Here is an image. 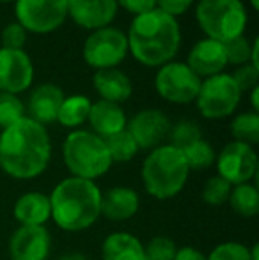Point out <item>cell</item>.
I'll return each instance as SVG.
<instances>
[{
    "label": "cell",
    "mask_w": 259,
    "mask_h": 260,
    "mask_svg": "<svg viewBox=\"0 0 259 260\" xmlns=\"http://www.w3.org/2000/svg\"><path fill=\"white\" fill-rule=\"evenodd\" d=\"M116 2L121 7H125L128 13H133L137 16L156 9V0H116Z\"/></svg>",
    "instance_id": "cell-37"
},
{
    "label": "cell",
    "mask_w": 259,
    "mask_h": 260,
    "mask_svg": "<svg viewBox=\"0 0 259 260\" xmlns=\"http://www.w3.org/2000/svg\"><path fill=\"white\" fill-rule=\"evenodd\" d=\"M118 13L116 0H68V14L76 25L98 30L110 23Z\"/></svg>",
    "instance_id": "cell-15"
},
{
    "label": "cell",
    "mask_w": 259,
    "mask_h": 260,
    "mask_svg": "<svg viewBox=\"0 0 259 260\" xmlns=\"http://www.w3.org/2000/svg\"><path fill=\"white\" fill-rule=\"evenodd\" d=\"M94 89L103 101L123 103L131 96V82L123 71L116 68L100 69L94 75Z\"/></svg>",
    "instance_id": "cell-21"
},
{
    "label": "cell",
    "mask_w": 259,
    "mask_h": 260,
    "mask_svg": "<svg viewBox=\"0 0 259 260\" xmlns=\"http://www.w3.org/2000/svg\"><path fill=\"white\" fill-rule=\"evenodd\" d=\"M257 75H259V69L254 68L252 64H243V68H240L238 71L233 75V80L235 83L238 85V89L242 90H249L254 89L257 85Z\"/></svg>",
    "instance_id": "cell-35"
},
{
    "label": "cell",
    "mask_w": 259,
    "mask_h": 260,
    "mask_svg": "<svg viewBox=\"0 0 259 260\" xmlns=\"http://www.w3.org/2000/svg\"><path fill=\"white\" fill-rule=\"evenodd\" d=\"M172 260H208V258L203 251L195 250V248H192V246H185L176 251Z\"/></svg>",
    "instance_id": "cell-38"
},
{
    "label": "cell",
    "mask_w": 259,
    "mask_h": 260,
    "mask_svg": "<svg viewBox=\"0 0 259 260\" xmlns=\"http://www.w3.org/2000/svg\"><path fill=\"white\" fill-rule=\"evenodd\" d=\"M233 186L220 175H213L206 181L203 188V200L211 207H220L225 202H229Z\"/></svg>",
    "instance_id": "cell-29"
},
{
    "label": "cell",
    "mask_w": 259,
    "mask_h": 260,
    "mask_svg": "<svg viewBox=\"0 0 259 260\" xmlns=\"http://www.w3.org/2000/svg\"><path fill=\"white\" fill-rule=\"evenodd\" d=\"M242 98V90L235 83L231 75L218 73L200 83L197 94V108L206 119H224L236 110Z\"/></svg>",
    "instance_id": "cell-7"
},
{
    "label": "cell",
    "mask_w": 259,
    "mask_h": 260,
    "mask_svg": "<svg viewBox=\"0 0 259 260\" xmlns=\"http://www.w3.org/2000/svg\"><path fill=\"white\" fill-rule=\"evenodd\" d=\"M250 4H252V9H257L259 7V0H250Z\"/></svg>",
    "instance_id": "cell-41"
},
{
    "label": "cell",
    "mask_w": 259,
    "mask_h": 260,
    "mask_svg": "<svg viewBox=\"0 0 259 260\" xmlns=\"http://www.w3.org/2000/svg\"><path fill=\"white\" fill-rule=\"evenodd\" d=\"M140 200L135 189L128 186H114L101 193V214L110 221H126L138 211Z\"/></svg>",
    "instance_id": "cell-18"
},
{
    "label": "cell",
    "mask_w": 259,
    "mask_h": 260,
    "mask_svg": "<svg viewBox=\"0 0 259 260\" xmlns=\"http://www.w3.org/2000/svg\"><path fill=\"white\" fill-rule=\"evenodd\" d=\"M103 260H146L144 244L126 232H114L103 241Z\"/></svg>",
    "instance_id": "cell-22"
},
{
    "label": "cell",
    "mask_w": 259,
    "mask_h": 260,
    "mask_svg": "<svg viewBox=\"0 0 259 260\" xmlns=\"http://www.w3.org/2000/svg\"><path fill=\"white\" fill-rule=\"evenodd\" d=\"M233 211L243 218H254L259 212V191L257 186L252 182L233 186L231 197H229Z\"/></svg>",
    "instance_id": "cell-23"
},
{
    "label": "cell",
    "mask_w": 259,
    "mask_h": 260,
    "mask_svg": "<svg viewBox=\"0 0 259 260\" xmlns=\"http://www.w3.org/2000/svg\"><path fill=\"white\" fill-rule=\"evenodd\" d=\"M224 45L213 39H203L199 41L188 53V68L195 73L197 76H215L225 68Z\"/></svg>",
    "instance_id": "cell-17"
},
{
    "label": "cell",
    "mask_w": 259,
    "mask_h": 260,
    "mask_svg": "<svg viewBox=\"0 0 259 260\" xmlns=\"http://www.w3.org/2000/svg\"><path fill=\"white\" fill-rule=\"evenodd\" d=\"M16 16L25 30L48 34L64 23L68 0H18Z\"/></svg>",
    "instance_id": "cell-10"
},
{
    "label": "cell",
    "mask_w": 259,
    "mask_h": 260,
    "mask_svg": "<svg viewBox=\"0 0 259 260\" xmlns=\"http://www.w3.org/2000/svg\"><path fill=\"white\" fill-rule=\"evenodd\" d=\"M25 117V106L14 94L0 92V127L13 126L20 119Z\"/></svg>",
    "instance_id": "cell-30"
},
{
    "label": "cell",
    "mask_w": 259,
    "mask_h": 260,
    "mask_svg": "<svg viewBox=\"0 0 259 260\" xmlns=\"http://www.w3.org/2000/svg\"><path fill=\"white\" fill-rule=\"evenodd\" d=\"M200 83L199 76L183 62H167L155 78L156 92L163 100L178 105L195 101Z\"/></svg>",
    "instance_id": "cell-9"
},
{
    "label": "cell",
    "mask_w": 259,
    "mask_h": 260,
    "mask_svg": "<svg viewBox=\"0 0 259 260\" xmlns=\"http://www.w3.org/2000/svg\"><path fill=\"white\" fill-rule=\"evenodd\" d=\"M224 45V53L227 64H249L250 55H252V45L249 43V39L238 36V38L231 39L227 43H222Z\"/></svg>",
    "instance_id": "cell-32"
},
{
    "label": "cell",
    "mask_w": 259,
    "mask_h": 260,
    "mask_svg": "<svg viewBox=\"0 0 259 260\" xmlns=\"http://www.w3.org/2000/svg\"><path fill=\"white\" fill-rule=\"evenodd\" d=\"M48 199L52 219L66 232H82L101 216V189L94 181L71 175L53 188Z\"/></svg>",
    "instance_id": "cell-3"
},
{
    "label": "cell",
    "mask_w": 259,
    "mask_h": 260,
    "mask_svg": "<svg viewBox=\"0 0 259 260\" xmlns=\"http://www.w3.org/2000/svg\"><path fill=\"white\" fill-rule=\"evenodd\" d=\"M91 127L94 129V135L101 138L112 137V135L119 133L126 127V115L125 110L118 103H110V101H98V103L91 105L89 119Z\"/></svg>",
    "instance_id": "cell-20"
},
{
    "label": "cell",
    "mask_w": 259,
    "mask_h": 260,
    "mask_svg": "<svg viewBox=\"0 0 259 260\" xmlns=\"http://www.w3.org/2000/svg\"><path fill=\"white\" fill-rule=\"evenodd\" d=\"M91 101L85 96H71L64 98L63 105L57 113V120L63 124L64 127H76L83 124L89 119L91 112Z\"/></svg>",
    "instance_id": "cell-24"
},
{
    "label": "cell",
    "mask_w": 259,
    "mask_h": 260,
    "mask_svg": "<svg viewBox=\"0 0 259 260\" xmlns=\"http://www.w3.org/2000/svg\"><path fill=\"white\" fill-rule=\"evenodd\" d=\"M126 129L133 137L138 151L140 149L153 151V149L160 147V144L167 138L170 129V120L160 110H142L130 120Z\"/></svg>",
    "instance_id": "cell-13"
},
{
    "label": "cell",
    "mask_w": 259,
    "mask_h": 260,
    "mask_svg": "<svg viewBox=\"0 0 259 260\" xmlns=\"http://www.w3.org/2000/svg\"><path fill=\"white\" fill-rule=\"evenodd\" d=\"M64 101V92L61 87L53 83H43L32 90L28 98V119L36 120L41 126L50 122H55L59 108Z\"/></svg>",
    "instance_id": "cell-16"
},
{
    "label": "cell",
    "mask_w": 259,
    "mask_h": 260,
    "mask_svg": "<svg viewBox=\"0 0 259 260\" xmlns=\"http://www.w3.org/2000/svg\"><path fill=\"white\" fill-rule=\"evenodd\" d=\"M103 142L108 149L112 163H126L138 152L137 144H135L133 137H131L126 127L123 131H119V133L112 135V137L103 138Z\"/></svg>",
    "instance_id": "cell-25"
},
{
    "label": "cell",
    "mask_w": 259,
    "mask_h": 260,
    "mask_svg": "<svg viewBox=\"0 0 259 260\" xmlns=\"http://www.w3.org/2000/svg\"><path fill=\"white\" fill-rule=\"evenodd\" d=\"M63 156L68 170L73 177L94 179L105 175L112 167V159L103 138L93 131L78 129L66 137L63 145Z\"/></svg>",
    "instance_id": "cell-5"
},
{
    "label": "cell",
    "mask_w": 259,
    "mask_h": 260,
    "mask_svg": "<svg viewBox=\"0 0 259 260\" xmlns=\"http://www.w3.org/2000/svg\"><path fill=\"white\" fill-rule=\"evenodd\" d=\"M0 2H11V0H0Z\"/></svg>",
    "instance_id": "cell-42"
},
{
    "label": "cell",
    "mask_w": 259,
    "mask_h": 260,
    "mask_svg": "<svg viewBox=\"0 0 259 260\" xmlns=\"http://www.w3.org/2000/svg\"><path fill=\"white\" fill-rule=\"evenodd\" d=\"M231 133L235 142H242L247 145H256L259 142V115L256 112L242 113L231 122Z\"/></svg>",
    "instance_id": "cell-26"
},
{
    "label": "cell",
    "mask_w": 259,
    "mask_h": 260,
    "mask_svg": "<svg viewBox=\"0 0 259 260\" xmlns=\"http://www.w3.org/2000/svg\"><path fill=\"white\" fill-rule=\"evenodd\" d=\"M83 60L91 68L108 69L121 64L128 53V39L121 30L103 27L94 30L83 43Z\"/></svg>",
    "instance_id": "cell-8"
},
{
    "label": "cell",
    "mask_w": 259,
    "mask_h": 260,
    "mask_svg": "<svg viewBox=\"0 0 259 260\" xmlns=\"http://www.w3.org/2000/svg\"><path fill=\"white\" fill-rule=\"evenodd\" d=\"M195 16L208 39L218 43L243 36L247 25V11L240 0H200Z\"/></svg>",
    "instance_id": "cell-6"
},
{
    "label": "cell",
    "mask_w": 259,
    "mask_h": 260,
    "mask_svg": "<svg viewBox=\"0 0 259 260\" xmlns=\"http://www.w3.org/2000/svg\"><path fill=\"white\" fill-rule=\"evenodd\" d=\"M34 78L32 60L23 50L0 48V90L6 94L23 92Z\"/></svg>",
    "instance_id": "cell-12"
},
{
    "label": "cell",
    "mask_w": 259,
    "mask_h": 260,
    "mask_svg": "<svg viewBox=\"0 0 259 260\" xmlns=\"http://www.w3.org/2000/svg\"><path fill=\"white\" fill-rule=\"evenodd\" d=\"M167 138H169V145L183 151V149H187L194 142L200 140L203 137H200V129L195 122H192V120H180L178 124L170 126Z\"/></svg>",
    "instance_id": "cell-28"
},
{
    "label": "cell",
    "mask_w": 259,
    "mask_h": 260,
    "mask_svg": "<svg viewBox=\"0 0 259 260\" xmlns=\"http://www.w3.org/2000/svg\"><path fill=\"white\" fill-rule=\"evenodd\" d=\"M206 258L208 260H252V255H250V250L245 244L236 243V241H229V243H222L217 248H213Z\"/></svg>",
    "instance_id": "cell-33"
},
{
    "label": "cell",
    "mask_w": 259,
    "mask_h": 260,
    "mask_svg": "<svg viewBox=\"0 0 259 260\" xmlns=\"http://www.w3.org/2000/svg\"><path fill=\"white\" fill-rule=\"evenodd\" d=\"M59 260H87V257L82 253H68L64 257H61Z\"/></svg>",
    "instance_id": "cell-39"
},
{
    "label": "cell",
    "mask_w": 259,
    "mask_h": 260,
    "mask_svg": "<svg viewBox=\"0 0 259 260\" xmlns=\"http://www.w3.org/2000/svg\"><path fill=\"white\" fill-rule=\"evenodd\" d=\"M25 41H27V32L20 23H9L2 30V48L23 50Z\"/></svg>",
    "instance_id": "cell-34"
},
{
    "label": "cell",
    "mask_w": 259,
    "mask_h": 260,
    "mask_svg": "<svg viewBox=\"0 0 259 260\" xmlns=\"http://www.w3.org/2000/svg\"><path fill=\"white\" fill-rule=\"evenodd\" d=\"M52 248V236L46 226H20L11 236V260H46Z\"/></svg>",
    "instance_id": "cell-14"
},
{
    "label": "cell",
    "mask_w": 259,
    "mask_h": 260,
    "mask_svg": "<svg viewBox=\"0 0 259 260\" xmlns=\"http://www.w3.org/2000/svg\"><path fill=\"white\" fill-rule=\"evenodd\" d=\"M188 165L180 149L160 145L142 163V182L153 199L169 200L183 191L188 181Z\"/></svg>",
    "instance_id": "cell-4"
},
{
    "label": "cell",
    "mask_w": 259,
    "mask_h": 260,
    "mask_svg": "<svg viewBox=\"0 0 259 260\" xmlns=\"http://www.w3.org/2000/svg\"><path fill=\"white\" fill-rule=\"evenodd\" d=\"M178 248L170 237L156 236L144 246L146 260H172Z\"/></svg>",
    "instance_id": "cell-31"
},
{
    "label": "cell",
    "mask_w": 259,
    "mask_h": 260,
    "mask_svg": "<svg viewBox=\"0 0 259 260\" xmlns=\"http://www.w3.org/2000/svg\"><path fill=\"white\" fill-rule=\"evenodd\" d=\"M13 214L20 226H45V223L52 218L50 199L43 193L28 191L16 200Z\"/></svg>",
    "instance_id": "cell-19"
},
{
    "label": "cell",
    "mask_w": 259,
    "mask_h": 260,
    "mask_svg": "<svg viewBox=\"0 0 259 260\" xmlns=\"http://www.w3.org/2000/svg\"><path fill=\"white\" fill-rule=\"evenodd\" d=\"M217 170L222 179L231 186L245 184L257 174V154L254 147L242 142H231L220 151L217 159Z\"/></svg>",
    "instance_id": "cell-11"
},
{
    "label": "cell",
    "mask_w": 259,
    "mask_h": 260,
    "mask_svg": "<svg viewBox=\"0 0 259 260\" xmlns=\"http://www.w3.org/2000/svg\"><path fill=\"white\" fill-rule=\"evenodd\" d=\"M194 0H156V9L163 11L169 16H178V14H183L188 7L192 6Z\"/></svg>",
    "instance_id": "cell-36"
},
{
    "label": "cell",
    "mask_w": 259,
    "mask_h": 260,
    "mask_svg": "<svg viewBox=\"0 0 259 260\" xmlns=\"http://www.w3.org/2000/svg\"><path fill=\"white\" fill-rule=\"evenodd\" d=\"M133 57L146 66L167 64L180 50L181 32L176 18L160 9L138 14L126 36Z\"/></svg>",
    "instance_id": "cell-2"
},
{
    "label": "cell",
    "mask_w": 259,
    "mask_h": 260,
    "mask_svg": "<svg viewBox=\"0 0 259 260\" xmlns=\"http://www.w3.org/2000/svg\"><path fill=\"white\" fill-rule=\"evenodd\" d=\"M52 157V142L45 126L23 117L0 133V168L18 181L36 179Z\"/></svg>",
    "instance_id": "cell-1"
},
{
    "label": "cell",
    "mask_w": 259,
    "mask_h": 260,
    "mask_svg": "<svg viewBox=\"0 0 259 260\" xmlns=\"http://www.w3.org/2000/svg\"><path fill=\"white\" fill-rule=\"evenodd\" d=\"M257 96H259V87L256 85L252 89V96H250V98H252V108L254 110H257Z\"/></svg>",
    "instance_id": "cell-40"
},
{
    "label": "cell",
    "mask_w": 259,
    "mask_h": 260,
    "mask_svg": "<svg viewBox=\"0 0 259 260\" xmlns=\"http://www.w3.org/2000/svg\"><path fill=\"white\" fill-rule=\"evenodd\" d=\"M183 156L185 161L188 165V170H206L211 165L215 163L217 156H215V151L211 147L210 142L206 140H197L192 145H188L187 149H183Z\"/></svg>",
    "instance_id": "cell-27"
}]
</instances>
